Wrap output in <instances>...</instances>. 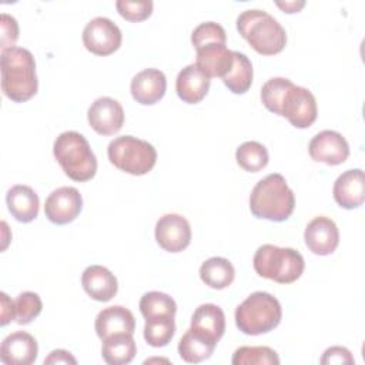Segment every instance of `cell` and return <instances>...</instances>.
Wrapping results in <instances>:
<instances>
[{
  "label": "cell",
  "instance_id": "28",
  "mask_svg": "<svg viewBox=\"0 0 365 365\" xmlns=\"http://www.w3.org/2000/svg\"><path fill=\"white\" fill-rule=\"evenodd\" d=\"M175 334L174 315H157L145 319L144 339L154 348L168 345Z\"/></svg>",
  "mask_w": 365,
  "mask_h": 365
},
{
  "label": "cell",
  "instance_id": "39",
  "mask_svg": "<svg viewBox=\"0 0 365 365\" xmlns=\"http://www.w3.org/2000/svg\"><path fill=\"white\" fill-rule=\"evenodd\" d=\"M44 364H77V359L64 349H54L48 354L47 358H44Z\"/></svg>",
  "mask_w": 365,
  "mask_h": 365
},
{
  "label": "cell",
  "instance_id": "34",
  "mask_svg": "<svg viewBox=\"0 0 365 365\" xmlns=\"http://www.w3.org/2000/svg\"><path fill=\"white\" fill-rule=\"evenodd\" d=\"M225 41H227L225 30L221 24H218L215 21L201 23L191 33V43L195 50H198L202 46L211 44V43L225 44Z\"/></svg>",
  "mask_w": 365,
  "mask_h": 365
},
{
  "label": "cell",
  "instance_id": "16",
  "mask_svg": "<svg viewBox=\"0 0 365 365\" xmlns=\"http://www.w3.org/2000/svg\"><path fill=\"white\" fill-rule=\"evenodd\" d=\"M334 200L345 210H354L362 205L365 200V177L361 168L344 171L334 182Z\"/></svg>",
  "mask_w": 365,
  "mask_h": 365
},
{
  "label": "cell",
  "instance_id": "3",
  "mask_svg": "<svg viewBox=\"0 0 365 365\" xmlns=\"http://www.w3.org/2000/svg\"><path fill=\"white\" fill-rule=\"evenodd\" d=\"M237 30L262 56L278 54L287 44L285 29L264 10L250 9L242 11L237 19Z\"/></svg>",
  "mask_w": 365,
  "mask_h": 365
},
{
  "label": "cell",
  "instance_id": "38",
  "mask_svg": "<svg viewBox=\"0 0 365 365\" xmlns=\"http://www.w3.org/2000/svg\"><path fill=\"white\" fill-rule=\"evenodd\" d=\"M0 301H1L0 302V307H1L0 324L4 327L11 319H16V308H14V301H11L6 292H0Z\"/></svg>",
  "mask_w": 365,
  "mask_h": 365
},
{
  "label": "cell",
  "instance_id": "2",
  "mask_svg": "<svg viewBox=\"0 0 365 365\" xmlns=\"http://www.w3.org/2000/svg\"><path fill=\"white\" fill-rule=\"evenodd\" d=\"M294 208V192L278 173L259 180L250 194V210L257 218L281 222L291 217Z\"/></svg>",
  "mask_w": 365,
  "mask_h": 365
},
{
  "label": "cell",
  "instance_id": "33",
  "mask_svg": "<svg viewBox=\"0 0 365 365\" xmlns=\"http://www.w3.org/2000/svg\"><path fill=\"white\" fill-rule=\"evenodd\" d=\"M14 308H16V322L20 325H27L40 315L43 309V302L38 294L26 291L19 294V297L14 299Z\"/></svg>",
  "mask_w": 365,
  "mask_h": 365
},
{
  "label": "cell",
  "instance_id": "12",
  "mask_svg": "<svg viewBox=\"0 0 365 365\" xmlns=\"http://www.w3.org/2000/svg\"><path fill=\"white\" fill-rule=\"evenodd\" d=\"M83 208V198L74 187H60L54 190L44 204L46 217L57 225L74 221Z\"/></svg>",
  "mask_w": 365,
  "mask_h": 365
},
{
  "label": "cell",
  "instance_id": "5",
  "mask_svg": "<svg viewBox=\"0 0 365 365\" xmlns=\"http://www.w3.org/2000/svg\"><path fill=\"white\" fill-rule=\"evenodd\" d=\"M282 318L279 301L269 292L248 295L235 309V325L245 335H261L277 328Z\"/></svg>",
  "mask_w": 365,
  "mask_h": 365
},
{
  "label": "cell",
  "instance_id": "14",
  "mask_svg": "<svg viewBox=\"0 0 365 365\" xmlns=\"http://www.w3.org/2000/svg\"><path fill=\"white\" fill-rule=\"evenodd\" d=\"M304 240L308 250L315 255H329L339 244V231L331 218L318 215L308 222Z\"/></svg>",
  "mask_w": 365,
  "mask_h": 365
},
{
  "label": "cell",
  "instance_id": "36",
  "mask_svg": "<svg viewBox=\"0 0 365 365\" xmlns=\"http://www.w3.org/2000/svg\"><path fill=\"white\" fill-rule=\"evenodd\" d=\"M0 27H1V46H0L1 51L7 50V48H13L19 38L17 20L7 13H1Z\"/></svg>",
  "mask_w": 365,
  "mask_h": 365
},
{
  "label": "cell",
  "instance_id": "26",
  "mask_svg": "<svg viewBox=\"0 0 365 365\" xmlns=\"http://www.w3.org/2000/svg\"><path fill=\"white\" fill-rule=\"evenodd\" d=\"M191 327L202 329L220 341L225 331L224 311L215 304H201L191 317Z\"/></svg>",
  "mask_w": 365,
  "mask_h": 365
},
{
  "label": "cell",
  "instance_id": "23",
  "mask_svg": "<svg viewBox=\"0 0 365 365\" xmlns=\"http://www.w3.org/2000/svg\"><path fill=\"white\" fill-rule=\"evenodd\" d=\"M10 214L20 222H31L38 215V195L24 184L13 185L6 195Z\"/></svg>",
  "mask_w": 365,
  "mask_h": 365
},
{
  "label": "cell",
  "instance_id": "10",
  "mask_svg": "<svg viewBox=\"0 0 365 365\" xmlns=\"http://www.w3.org/2000/svg\"><path fill=\"white\" fill-rule=\"evenodd\" d=\"M155 241L168 252H181L191 242V227L180 214H164L155 224Z\"/></svg>",
  "mask_w": 365,
  "mask_h": 365
},
{
  "label": "cell",
  "instance_id": "1",
  "mask_svg": "<svg viewBox=\"0 0 365 365\" xmlns=\"http://www.w3.org/2000/svg\"><path fill=\"white\" fill-rule=\"evenodd\" d=\"M1 90L14 103L30 100L38 88L36 61L27 48L13 47L1 51Z\"/></svg>",
  "mask_w": 365,
  "mask_h": 365
},
{
  "label": "cell",
  "instance_id": "11",
  "mask_svg": "<svg viewBox=\"0 0 365 365\" xmlns=\"http://www.w3.org/2000/svg\"><path fill=\"white\" fill-rule=\"evenodd\" d=\"M308 153L317 163L339 165L349 157V145L345 137L338 131L324 130L311 138Z\"/></svg>",
  "mask_w": 365,
  "mask_h": 365
},
{
  "label": "cell",
  "instance_id": "15",
  "mask_svg": "<svg viewBox=\"0 0 365 365\" xmlns=\"http://www.w3.org/2000/svg\"><path fill=\"white\" fill-rule=\"evenodd\" d=\"M38 354L36 338L26 331L7 335L0 346V361L6 365H31Z\"/></svg>",
  "mask_w": 365,
  "mask_h": 365
},
{
  "label": "cell",
  "instance_id": "24",
  "mask_svg": "<svg viewBox=\"0 0 365 365\" xmlns=\"http://www.w3.org/2000/svg\"><path fill=\"white\" fill-rule=\"evenodd\" d=\"M137 354V345L133 334H114L103 339L101 356L108 365L130 364Z\"/></svg>",
  "mask_w": 365,
  "mask_h": 365
},
{
  "label": "cell",
  "instance_id": "25",
  "mask_svg": "<svg viewBox=\"0 0 365 365\" xmlns=\"http://www.w3.org/2000/svg\"><path fill=\"white\" fill-rule=\"evenodd\" d=\"M235 269L224 257H211L200 267L201 281L214 289H224L234 281Z\"/></svg>",
  "mask_w": 365,
  "mask_h": 365
},
{
  "label": "cell",
  "instance_id": "22",
  "mask_svg": "<svg viewBox=\"0 0 365 365\" xmlns=\"http://www.w3.org/2000/svg\"><path fill=\"white\" fill-rule=\"evenodd\" d=\"M197 51L195 64L207 77H224L234 64V51L225 44L211 43L200 47Z\"/></svg>",
  "mask_w": 365,
  "mask_h": 365
},
{
  "label": "cell",
  "instance_id": "21",
  "mask_svg": "<svg viewBox=\"0 0 365 365\" xmlns=\"http://www.w3.org/2000/svg\"><path fill=\"white\" fill-rule=\"evenodd\" d=\"M210 84V77H207L197 64H188L177 76L175 91L184 103L197 104L207 96Z\"/></svg>",
  "mask_w": 365,
  "mask_h": 365
},
{
  "label": "cell",
  "instance_id": "32",
  "mask_svg": "<svg viewBox=\"0 0 365 365\" xmlns=\"http://www.w3.org/2000/svg\"><path fill=\"white\" fill-rule=\"evenodd\" d=\"M294 83L285 77H272L261 88V101L267 110L279 115L285 93Z\"/></svg>",
  "mask_w": 365,
  "mask_h": 365
},
{
  "label": "cell",
  "instance_id": "18",
  "mask_svg": "<svg viewBox=\"0 0 365 365\" xmlns=\"http://www.w3.org/2000/svg\"><path fill=\"white\" fill-rule=\"evenodd\" d=\"M217 342L218 339L208 332L190 327L178 342V354L182 361L188 364H198L212 355Z\"/></svg>",
  "mask_w": 365,
  "mask_h": 365
},
{
  "label": "cell",
  "instance_id": "13",
  "mask_svg": "<svg viewBox=\"0 0 365 365\" xmlns=\"http://www.w3.org/2000/svg\"><path fill=\"white\" fill-rule=\"evenodd\" d=\"M87 120L97 134L113 135L118 133L124 124V110L117 100L98 97L88 107Z\"/></svg>",
  "mask_w": 365,
  "mask_h": 365
},
{
  "label": "cell",
  "instance_id": "37",
  "mask_svg": "<svg viewBox=\"0 0 365 365\" xmlns=\"http://www.w3.org/2000/svg\"><path fill=\"white\" fill-rule=\"evenodd\" d=\"M355 359L351 354L349 349H346L345 346H331L328 349H325L322 358H321V364L327 365V364H354Z\"/></svg>",
  "mask_w": 365,
  "mask_h": 365
},
{
  "label": "cell",
  "instance_id": "27",
  "mask_svg": "<svg viewBox=\"0 0 365 365\" xmlns=\"http://www.w3.org/2000/svg\"><path fill=\"white\" fill-rule=\"evenodd\" d=\"M252 64L250 58L240 51H234V64L231 70L222 77V83L234 94H244L252 84Z\"/></svg>",
  "mask_w": 365,
  "mask_h": 365
},
{
  "label": "cell",
  "instance_id": "40",
  "mask_svg": "<svg viewBox=\"0 0 365 365\" xmlns=\"http://www.w3.org/2000/svg\"><path fill=\"white\" fill-rule=\"evenodd\" d=\"M277 6L287 13H297L305 6V1H285V3L277 1Z\"/></svg>",
  "mask_w": 365,
  "mask_h": 365
},
{
  "label": "cell",
  "instance_id": "7",
  "mask_svg": "<svg viewBox=\"0 0 365 365\" xmlns=\"http://www.w3.org/2000/svg\"><path fill=\"white\" fill-rule=\"evenodd\" d=\"M107 155L114 167L131 175H144L157 163L155 148L148 141L133 135L114 138L108 144Z\"/></svg>",
  "mask_w": 365,
  "mask_h": 365
},
{
  "label": "cell",
  "instance_id": "19",
  "mask_svg": "<svg viewBox=\"0 0 365 365\" xmlns=\"http://www.w3.org/2000/svg\"><path fill=\"white\" fill-rule=\"evenodd\" d=\"M81 285L93 299L100 302L110 301L118 291L117 278L103 265L87 267L81 274Z\"/></svg>",
  "mask_w": 365,
  "mask_h": 365
},
{
  "label": "cell",
  "instance_id": "6",
  "mask_svg": "<svg viewBox=\"0 0 365 365\" xmlns=\"http://www.w3.org/2000/svg\"><path fill=\"white\" fill-rule=\"evenodd\" d=\"M252 265L255 272L278 284H291L297 281L305 268L302 255L287 247L264 244L254 254Z\"/></svg>",
  "mask_w": 365,
  "mask_h": 365
},
{
  "label": "cell",
  "instance_id": "4",
  "mask_svg": "<svg viewBox=\"0 0 365 365\" xmlns=\"http://www.w3.org/2000/svg\"><path fill=\"white\" fill-rule=\"evenodd\" d=\"M53 154L68 178L83 182L96 175L97 158L83 134L77 131L61 133L54 140Z\"/></svg>",
  "mask_w": 365,
  "mask_h": 365
},
{
  "label": "cell",
  "instance_id": "30",
  "mask_svg": "<svg viewBox=\"0 0 365 365\" xmlns=\"http://www.w3.org/2000/svg\"><path fill=\"white\" fill-rule=\"evenodd\" d=\"M140 312L147 319L157 315H174L177 312L175 301L164 292L150 291L140 299Z\"/></svg>",
  "mask_w": 365,
  "mask_h": 365
},
{
  "label": "cell",
  "instance_id": "20",
  "mask_svg": "<svg viewBox=\"0 0 365 365\" xmlns=\"http://www.w3.org/2000/svg\"><path fill=\"white\" fill-rule=\"evenodd\" d=\"M97 336L103 341L110 335L125 332L134 334L135 319L130 309L121 305H113L101 309L96 317L94 324Z\"/></svg>",
  "mask_w": 365,
  "mask_h": 365
},
{
  "label": "cell",
  "instance_id": "35",
  "mask_svg": "<svg viewBox=\"0 0 365 365\" xmlns=\"http://www.w3.org/2000/svg\"><path fill=\"white\" fill-rule=\"evenodd\" d=\"M154 3L151 0H117L115 9L118 14L128 21H143L153 13Z\"/></svg>",
  "mask_w": 365,
  "mask_h": 365
},
{
  "label": "cell",
  "instance_id": "9",
  "mask_svg": "<svg viewBox=\"0 0 365 365\" xmlns=\"http://www.w3.org/2000/svg\"><path fill=\"white\" fill-rule=\"evenodd\" d=\"M318 107L314 94L301 86L292 84L281 104V117H285L297 128H308L317 120Z\"/></svg>",
  "mask_w": 365,
  "mask_h": 365
},
{
  "label": "cell",
  "instance_id": "8",
  "mask_svg": "<svg viewBox=\"0 0 365 365\" xmlns=\"http://www.w3.org/2000/svg\"><path fill=\"white\" fill-rule=\"evenodd\" d=\"M84 47L96 56H110L121 46L123 34L118 26L107 17L91 19L83 30Z\"/></svg>",
  "mask_w": 365,
  "mask_h": 365
},
{
  "label": "cell",
  "instance_id": "29",
  "mask_svg": "<svg viewBox=\"0 0 365 365\" xmlns=\"http://www.w3.org/2000/svg\"><path fill=\"white\" fill-rule=\"evenodd\" d=\"M238 165L248 173H258L267 167L269 161L265 145L258 141H245L235 151Z\"/></svg>",
  "mask_w": 365,
  "mask_h": 365
},
{
  "label": "cell",
  "instance_id": "17",
  "mask_svg": "<svg viewBox=\"0 0 365 365\" xmlns=\"http://www.w3.org/2000/svg\"><path fill=\"white\" fill-rule=\"evenodd\" d=\"M165 74L158 68H145L137 73L130 84L133 98L143 106H151L160 101L165 94Z\"/></svg>",
  "mask_w": 365,
  "mask_h": 365
},
{
  "label": "cell",
  "instance_id": "31",
  "mask_svg": "<svg viewBox=\"0 0 365 365\" xmlns=\"http://www.w3.org/2000/svg\"><path fill=\"white\" fill-rule=\"evenodd\" d=\"M232 365H278L279 358L269 346H240L232 354Z\"/></svg>",
  "mask_w": 365,
  "mask_h": 365
}]
</instances>
